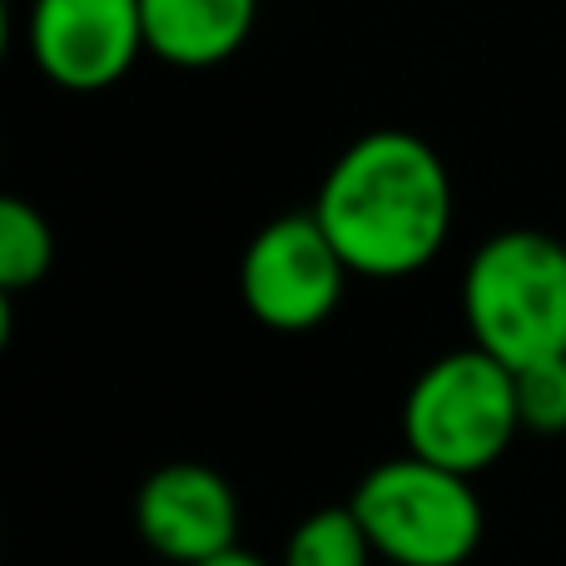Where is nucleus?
<instances>
[{
	"instance_id": "f257e3e1",
	"label": "nucleus",
	"mask_w": 566,
	"mask_h": 566,
	"mask_svg": "<svg viewBox=\"0 0 566 566\" xmlns=\"http://www.w3.org/2000/svg\"><path fill=\"white\" fill-rule=\"evenodd\" d=\"M313 214L358 279H412L452 234V175L422 135L373 129L333 159Z\"/></svg>"
},
{
	"instance_id": "9d476101",
	"label": "nucleus",
	"mask_w": 566,
	"mask_h": 566,
	"mask_svg": "<svg viewBox=\"0 0 566 566\" xmlns=\"http://www.w3.org/2000/svg\"><path fill=\"white\" fill-rule=\"evenodd\" d=\"M55 269V229L30 199H0V293H25Z\"/></svg>"
},
{
	"instance_id": "f03ea898",
	"label": "nucleus",
	"mask_w": 566,
	"mask_h": 566,
	"mask_svg": "<svg viewBox=\"0 0 566 566\" xmlns=\"http://www.w3.org/2000/svg\"><path fill=\"white\" fill-rule=\"evenodd\" d=\"M472 343L512 373L566 353V244L542 229H502L462 274Z\"/></svg>"
},
{
	"instance_id": "6e6552de",
	"label": "nucleus",
	"mask_w": 566,
	"mask_h": 566,
	"mask_svg": "<svg viewBox=\"0 0 566 566\" xmlns=\"http://www.w3.org/2000/svg\"><path fill=\"white\" fill-rule=\"evenodd\" d=\"M145 50L175 70H214L239 55L259 0H139Z\"/></svg>"
},
{
	"instance_id": "f8f14e48",
	"label": "nucleus",
	"mask_w": 566,
	"mask_h": 566,
	"mask_svg": "<svg viewBox=\"0 0 566 566\" xmlns=\"http://www.w3.org/2000/svg\"><path fill=\"white\" fill-rule=\"evenodd\" d=\"M195 566H274V562H264L259 552H249V547H229V552H219V557L195 562Z\"/></svg>"
},
{
	"instance_id": "0eeeda50",
	"label": "nucleus",
	"mask_w": 566,
	"mask_h": 566,
	"mask_svg": "<svg viewBox=\"0 0 566 566\" xmlns=\"http://www.w3.org/2000/svg\"><path fill=\"white\" fill-rule=\"evenodd\" d=\"M239 522H244V507H239L234 482L209 462H165L135 492L139 542L169 566H195L239 547Z\"/></svg>"
},
{
	"instance_id": "1a4fd4ad",
	"label": "nucleus",
	"mask_w": 566,
	"mask_h": 566,
	"mask_svg": "<svg viewBox=\"0 0 566 566\" xmlns=\"http://www.w3.org/2000/svg\"><path fill=\"white\" fill-rule=\"evenodd\" d=\"M373 562H378V552H373L368 532H363L358 512L348 502L308 512L289 532L279 557V566H373Z\"/></svg>"
},
{
	"instance_id": "423d86ee",
	"label": "nucleus",
	"mask_w": 566,
	"mask_h": 566,
	"mask_svg": "<svg viewBox=\"0 0 566 566\" xmlns=\"http://www.w3.org/2000/svg\"><path fill=\"white\" fill-rule=\"evenodd\" d=\"M35 70L70 95L119 85L145 50L139 0H35L25 20Z\"/></svg>"
},
{
	"instance_id": "7ed1b4c3",
	"label": "nucleus",
	"mask_w": 566,
	"mask_h": 566,
	"mask_svg": "<svg viewBox=\"0 0 566 566\" xmlns=\"http://www.w3.org/2000/svg\"><path fill=\"white\" fill-rule=\"evenodd\" d=\"M517 432V373L478 343L432 358L402 398V448L462 478L497 468Z\"/></svg>"
},
{
	"instance_id": "39448f33",
	"label": "nucleus",
	"mask_w": 566,
	"mask_h": 566,
	"mask_svg": "<svg viewBox=\"0 0 566 566\" xmlns=\"http://www.w3.org/2000/svg\"><path fill=\"white\" fill-rule=\"evenodd\" d=\"M353 269L333 249L318 214H279L239 259V298L269 333H313L343 303Z\"/></svg>"
},
{
	"instance_id": "20e7f679",
	"label": "nucleus",
	"mask_w": 566,
	"mask_h": 566,
	"mask_svg": "<svg viewBox=\"0 0 566 566\" xmlns=\"http://www.w3.org/2000/svg\"><path fill=\"white\" fill-rule=\"evenodd\" d=\"M378 562L392 566H468L482 547L488 512L472 478L402 448L348 492Z\"/></svg>"
},
{
	"instance_id": "9b49d317",
	"label": "nucleus",
	"mask_w": 566,
	"mask_h": 566,
	"mask_svg": "<svg viewBox=\"0 0 566 566\" xmlns=\"http://www.w3.org/2000/svg\"><path fill=\"white\" fill-rule=\"evenodd\" d=\"M517 408L522 432H542V438L566 432V353L517 368Z\"/></svg>"
}]
</instances>
